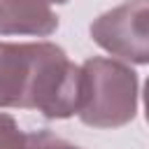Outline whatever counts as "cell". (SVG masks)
<instances>
[{"label": "cell", "instance_id": "6da1fadb", "mask_svg": "<svg viewBox=\"0 0 149 149\" xmlns=\"http://www.w3.org/2000/svg\"><path fill=\"white\" fill-rule=\"evenodd\" d=\"M81 68L51 42H0V107L37 109L49 119L79 112Z\"/></svg>", "mask_w": 149, "mask_h": 149}, {"label": "cell", "instance_id": "7a4b0ae2", "mask_svg": "<svg viewBox=\"0 0 149 149\" xmlns=\"http://www.w3.org/2000/svg\"><path fill=\"white\" fill-rule=\"evenodd\" d=\"M137 77L112 58H88L81 65L79 119L93 128H116L135 116Z\"/></svg>", "mask_w": 149, "mask_h": 149}, {"label": "cell", "instance_id": "3957f363", "mask_svg": "<svg viewBox=\"0 0 149 149\" xmlns=\"http://www.w3.org/2000/svg\"><path fill=\"white\" fill-rule=\"evenodd\" d=\"M91 37L112 56L149 63V0H126L91 23Z\"/></svg>", "mask_w": 149, "mask_h": 149}, {"label": "cell", "instance_id": "277c9868", "mask_svg": "<svg viewBox=\"0 0 149 149\" xmlns=\"http://www.w3.org/2000/svg\"><path fill=\"white\" fill-rule=\"evenodd\" d=\"M58 19L49 0H0V35H51Z\"/></svg>", "mask_w": 149, "mask_h": 149}, {"label": "cell", "instance_id": "5b68a950", "mask_svg": "<svg viewBox=\"0 0 149 149\" xmlns=\"http://www.w3.org/2000/svg\"><path fill=\"white\" fill-rule=\"evenodd\" d=\"M0 149H26V135L9 114H0Z\"/></svg>", "mask_w": 149, "mask_h": 149}, {"label": "cell", "instance_id": "8992f818", "mask_svg": "<svg viewBox=\"0 0 149 149\" xmlns=\"http://www.w3.org/2000/svg\"><path fill=\"white\" fill-rule=\"evenodd\" d=\"M26 149H79L51 133H33L26 135Z\"/></svg>", "mask_w": 149, "mask_h": 149}, {"label": "cell", "instance_id": "52a82bcc", "mask_svg": "<svg viewBox=\"0 0 149 149\" xmlns=\"http://www.w3.org/2000/svg\"><path fill=\"white\" fill-rule=\"evenodd\" d=\"M144 116H147V121H149V79H147V84H144Z\"/></svg>", "mask_w": 149, "mask_h": 149}, {"label": "cell", "instance_id": "ba28073f", "mask_svg": "<svg viewBox=\"0 0 149 149\" xmlns=\"http://www.w3.org/2000/svg\"><path fill=\"white\" fill-rule=\"evenodd\" d=\"M49 2H65V0H49Z\"/></svg>", "mask_w": 149, "mask_h": 149}]
</instances>
